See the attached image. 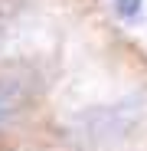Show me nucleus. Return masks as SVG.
<instances>
[{
    "mask_svg": "<svg viewBox=\"0 0 147 151\" xmlns=\"http://www.w3.org/2000/svg\"><path fill=\"white\" fill-rule=\"evenodd\" d=\"M118 13L128 17V20H134L141 13V0H118Z\"/></svg>",
    "mask_w": 147,
    "mask_h": 151,
    "instance_id": "2",
    "label": "nucleus"
},
{
    "mask_svg": "<svg viewBox=\"0 0 147 151\" xmlns=\"http://www.w3.org/2000/svg\"><path fill=\"white\" fill-rule=\"evenodd\" d=\"M26 105V82L16 79V76H7L0 79V128Z\"/></svg>",
    "mask_w": 147,
    "mask_h": 151,
    "instance_id": "1",
    "label": "nucleus"
}]
</instances>
